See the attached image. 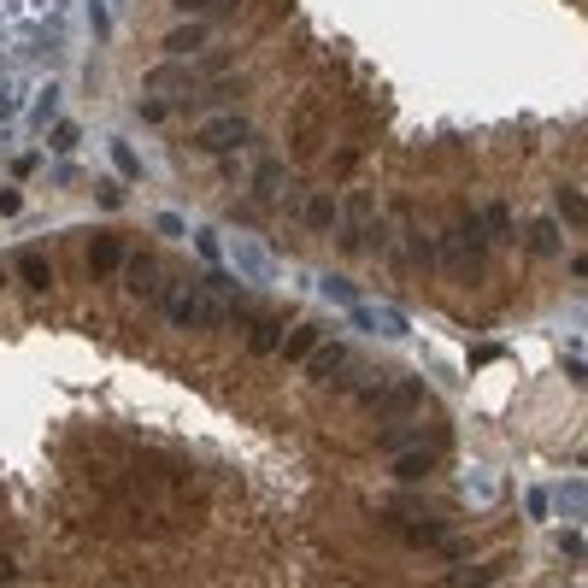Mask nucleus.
<instances>
[{"label":"nucleus","mask_w":588,"mask_h":588,"mask_svg":"<svg viewBox=\"0 0 588 588\" xmlns=\"http://www.w3.org/2000/svg\"><path fill=\"white\" fill-rule=\"evenodd\" d=\"M194 147L200 154H242V147H254V124L235 118V112H218L194 130Z\"/></svg>","instance_id":"f257e3e1"},{"label":"nucleus","mask_w":588,"mask_h":588,"mask_svg":"<svg viewBox=\"0 0 588 588\" xmlns=\"http://www.w3.org/2000/svg\"><path fill=\"white\" fill-rule=\"evenodd\" d=\"M171 312V324H183V330H218L230 312L218 306V300H189V294H159Z\"/></svg>","instance_id":"f03ea898"},{"label":"nucleus","mask_w":588,"mask_h":588,"mask_svg":"<svg viewBox=\"0 0 588 588\" xmlns=\"http://www.w3.org/2000/svg\"><path fill=\"white\" fill-rule=\"evenodd\" d=\"M347 365H354V347H347V342H318V354L306 359V377L312 383H335Z\"/></svg>","instance_id":"7ed1b4c3"},{"label":"nucleus","mask_w":588,"mask_h":588,"mask_svg":"<svg viewBox=\"0 0 588 588\" xmlns=\"http://www.w3.org/2000/svg\"><path fill=\"white\" fill-rule=\"evenodd\" d=\"M242 330H247V347H254V354H277L283 335H289V318H277V312H254Z\"/></svg>","instance_id":"20e7f679"},{"label":"nucleus","mask_w":588,"mask_h":588,"mask_svg":"<svg viewBox=\"0 0 588 588\" xmlns=\"http://www.w3.org/2000/svg\"><path fill=\"white\" fill-rule=\"evenodd\" d=\"M365 400L383 412V418H400V412H412V406H418V383H371Z\"/></svg>","instance_id":"39448f33"},{"label":"nucleus","mask_w":588,"mask_h":588,"mask_svg":"<svg viewBox=\"0 0 588 588\" xmlns=\"http://www.w3.org/2000/svg\"><path fill=\"white\" fill-rule=\"evenodd\" d=\"M318 342H324V330H318V324H289V335H283V347H277V354H283V359H300V365H306V359L318 354Z\"/></svg>","instance_id":"423d86ee"},{"label":"nucleus","mask_w":588,"mask_h":588,"mask_svg":"<svg viewBox=\"0 0 588 588\" xmlns=\"http://www.w3.org/2000/svg\"><path fill=\"white\" fill-rule=\"evenodd\" d=\"M165 54L171 59H189V54H206V24L189 18V24H177V30L165 35Z\"/></svg>","instance_id":"0eeeda50"},{"label":"nucleus","mask_w":588,"mask_h":588,"mask_svg":"<svg viewBox=\"0 0 588 588\" xmlns=\"http://www.w3.org/2000/svg\"><path fill=\"white\" fill-rule=\"evenodd\" d=\"M435 453L442 447H412V453H394V483H418L435 471Z\"/></svg>","instance_id":"6e6552de"},{"label":"nucleus","mask_w":588,"mask_h":588,"mask_svg":"<svg viewBox=\"0 0 588 588\" xmlns=\"http://www.w3.org/2000/svg\"><path fill=\"white\" fill-rule=\"evenodd\" d=\"M89 265H95V277H112V271L124 265V242L118 235H95L89 242Z\"/></svg>","instance_id":"1a4fd4ad"},{"label":"nucleus","mask_w":588,"mask_h":588,"mask_svg":"<svg viewBox=\"0 0 588 588\" xmlns=\"http://www.w3.org/2000/svg\"><path fill=\"white\" fill-rule=\"evenodd\" d=\"M147 95H189V71H183V65H154V71H147Z\"/></svg>","instance_id":"9d476101"},{"label":"nucleus","mask_w":588,"mask_h":588,"mask_svg":"<svg viewBox=\"0 0 588 588\" xmlns=\"http://www.w3.org/2000/svg\"><path fill=\"white\" fill-rule=\"evenodd\" d=\"M523 242H530V254H535V259H553V254H559V224H553V218H530Z\"/></svg>","instance_id":"9b49d317"},{"label":"nucleus","mask_w":588,"mask_h":588,"mask_svg":"<svg viewBox=\"0 0 588 588\" xmlns=\"http://www.w3.org/2000/svg\"><path fill=\"white\" fill-rule=\"evenodd\" d=\"M277 194H283V165H277V159H259V165H254V200H265V206H271Z\"/></svg>","instance_id":"f8f14e48"},{"label":"nucleus","mask_w":588,"mask_h":588,"mask_svg":"<svg viewBox=\"0 0 588 588\" xmlns=\"http://www.w3.org/2000/svg\"><path fill=\"white\" fill-rule=\"evenodd\" d=\"M159 277H165V271H159L154 254H135V259H130V289H135V294H154Z\"/></svg>","instance_id":"ddd939ff"},{"label":"nucleus","mask_w":588,"mask_h":588,"mask_svg":"<svg viewBox=\"0 0 588 588\" xmlns=\"http://www.w3.org/2000/svg\"><path fill=\"white\" fill-rule=\"evenodd\" d=\"M300 224H306V230H330V224H335V200L330 194H312L306 206H300Z\"/></svg>","instance_id":"4468645a"},{"label":"nucleus","mask_w":588,"mask_h":588,"mask_svg":"<svg viewBox=\"0 0 588 588\" xmlns=\"http://www.w3.org/2000/svg\"><path fill=\"white\" fill-rule=\"evenodd\" d=\"M354 324H359V330H383V335H406V324H400L394 312H365V306H354Z\"/></svg>","instance_id":"2eb2a0df"},{"label":"nucleus","mask_w":588,"mask_h":588,"mask_svg":"<svg viewBox=\"0 0 588 588\" xmlns=\"http://www.w3.org/2000/svg\"><path fill=\"white\" fill-rule=\"evenodd\" d=\"M553 200H559V218H565V224H577V230L588 224V200H583L577 189H559Z\"/></svg>","instance_id":"dca6fc26"},{"label":"nucleus","mask_w":588,"mask_h":588,"mask_svg":"<svg viewBox=\"0 0 588 588\" xmlns=\"http://www.w3.org/2000/svg\"><path fill=\"white\" fill-rule=\"evenodd\" d=\"M447 583H453V588H483V583H494V565H459Z\"/></svg>","instance_id":"f3484780"},{"label":"nucleus","mask_w":588,"mask_h":588,"mask_svg":"<svg viewBox=\"0 0 588 588\" xmlns=\"http://www.w3.org/2000/svg\"><path fill=\"white\" fill-rule=\"evenodd\" d=\"M318 289H324V294H330V300H335V306H359V289H354V283H347V277H324V283H318Z\"/></svg>","instance_id":"a211bd4d"},{"label":"nucleus","mask_w":588,"mask_h":588,"mask_svg":"<svg viewBox=\"0 0 588 588\" xmlns=\"http://www.w3.org/2000/svg\"><path fill=\"white\" fill-rule=\"evenodd\" d=\"M177 12H189V18H200V12H235L242 0H171Z\"/></svg>","instance_id":"6ab92c4d"},{"label":"nucleus","mask_w":588,"mask_h":588,"mask_svg":"<svg viewBox=\"0 0 588 588\" xmlns=\"http://www.w3.org/2000/svg\"><path fill=\"white\" fill-rule=\"evenodd\" d=\"M506 230H512L506 206H489V212H483V235H494V242H500V235H506Z\"/></svg>","instance_id":"aec40b11"},{"label":"nucleus","mask_w":588,"mask_h":588,"mask_svg":"<svg viewBox=\"0 0 588 588\" xmlns=\"http://www.w3.org/2000/svg\"><path fill=\"white\" fill-rule=\"evenodd\" d=\"M112 165H118L124 177H135V171H142V159L130 154V142H112Z\"/></svg>","instance_id":"412c9836"},{"label":"nucleus","mask_w":588,"mask_h":588,"mask_svg":"<svg viewBox=\"0 0 588 588\" xmlns=\"http://www.w3.org/2000/svg\"><path fill=\"white\" fill-rule=\"evenodd\" d=\"M54 106H59V83H47V89L35 95V118H42V124H54Z\"/></svg>","instance_id":"4be33fe9"},{"label":"nucleus","mask_w":588,"mask_h":588,"mask_svg":"<svg viewBox=\"0 0 588 588\" xmlns=\"http://www.w3.org/2000/svg\"><path fill=\"white\" fill-rule=\"evenodd\" d=\"M142 118H147V124H165V118H171V100H165V95H147V100H142Z\"/></svg>","instance_id":"5701e85b"},{"label":"nucleus","mask_w":588,"mask_h":588,"mask_svg":"<svg viewBox=\"0 0 588 588\" xmlns=\"http://www.w3.org/2000/svg\"><path fill=\"white\" fill-rule=\"evenodd\" d=\"M47 142H54L59 154H65V147H77V124H65V118H59L54 130H47Z\"/></svg>","instance_id":"b1692460"},{"label":"nucleus","mask_w":588,"mask_h":588,"mask_svg":"<svg viewBox=\"0 0 588 588\" xmlns=\"http://www.w3.org/2000/svg\"><path fill=\"white\" fill-rule=\"evenodd\" d=\"M24 283H30V289H47V283H54V271H47L42 259H24Z\"/></svg>","instance_id":"393cba45"},{"label":"nucleus","mask_w":588,"mask_h":588,"mask_svg":"<svg viewBox=\"0 0 588 588\" xmlns=\"http://www.w3.org/2000/svg\"><path fill=\"white\" fill-rule=\"evenodd\" d=\"M194 247L200 259H218V230H194Z\"/></svg>","instance_id":"a878e982"},{"label":"nucleus","mask_w":588,"mask_h":588,"mask_svg":"<svg viewBox=\"0 0 588 588\" xmlns=\"http://www.w3.org/2000/svg\"><path fill=\"white\" fill-rule=\"evenodd\" d=\"M100 206H106V212L124 206V189H118V183H100Z\"/></svg>","instance_id":"bb28decb"},{"label":"nucleus","mask_w":588,"mask_h":588,"mask_svg":"<svg viewBox=\"0 0 588 588\" xmlns=\"http://www.w3.org/2000/svg\"><path fill=\"white\" fill-rule=\"evenodd\" d=\"M18 206H24V194H18V189H0V218H12Z\"/></svg>","instance_id":"cd10ccee"},{"label":"nucleus","mask_w":588,"mask_h":588,"mask_svg":"<svg viewBox=\"0 0 588 588\" xmlns=\"http://www.w3.org/2000/svg\"><path fill=\"white\" fill-rule=\"evenodd\" d=\"M12 577H18V565H12V559H6V553H0V588H6Z\"/></svg>","instance_id":"c85d7f7f"},{"label":"nucleus","mask_w":588,"mask_h":588,"mask_svg":"<svg viewBox=\"0 0 588 588\" xmlns=\"http://www.w3.org/2000/svg\"><path fill=\"white\" fill-rule=\"evenodd\" d=\"M0 289H6V271H0Z\"/></svg>","instance_id":"c756f323"}]
</instances>
